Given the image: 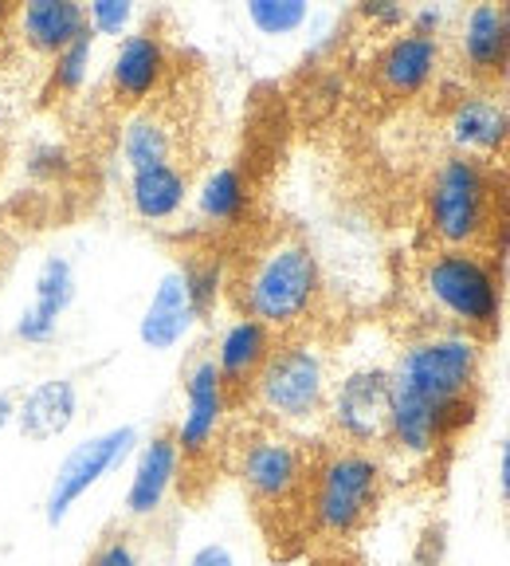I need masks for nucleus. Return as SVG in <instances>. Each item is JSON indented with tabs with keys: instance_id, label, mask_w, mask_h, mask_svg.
<instances>
[{
	"instance_id": "bb28decb",
	"label": "nucleus",
	"mask_w": 510,
	"mask_h": 566,
	"mask_svg": "<svg viewBox=\"0 0 510 566\" xmlns=\"http://www.w3.org/2000/svg\"><path fill=\"white\" fill-rule=\"evenodd\" d=\"M138 17L134 0H91L87 4V32L95 40H123Z\"/></svg>"
},
{
	"instance_id": "5701e85b",
	"label": "nucleus",
	"mask_w": 510,
	"mask_h": 566,
	"mask_svg": "<svg viewBox=\"0 0 510 566\" xmlns=\"http://www.w3.org/2000/svg\"><path fill=\"white\" fill-rule=\"evenodd\" d=\"M118 150H123V161L130 174L134 169L173 161V126L161 115H153V111H138V115L126 118Z\"/></svg>"
},
{
	"instance_id": "9b49d317",
	"label": "nucleus",
	"mask_w": 510,
	"mask_h": 566,
	"mask_svg": "<svg viewBox=\"0 0 510 566\" xmlns=\"http://www.w3.org/2000/svg\"><path fill=\"white\" fill-rule=\"evenodd\" d=\"M459 60L479 91H495L510 75V4H471L459 24Z\"/></svg>"
},
{
	"instance_id": "f03ea898",
	"label": "nucleus",
	"mask_w": 510,
	"mask_h": 566,
	"mask_svg": "<svg viewBox=\"0 0 510 566\" xmlns=\"http://www.w3.org/2000/svg\"><path fill=\"white\" fill-rule=\"evenodd\" d=\"M315 457V444L275 424H259L232 444V472L272 543L310 535L307 495Z\"/></svg>"
},
{
	"instance_id": "aec40b11",
	"label": "nucleus",
	"mask_w": 510,
	"mask_h": 566,
	"mask_svg": "<svg viewBox=\"0 0 510 566\" xmlns=\"http://www.w3.org/2000/svg\"><path fill=\"white\" fill-rule=\"evenodd\" d=\"M79 417V386L75 378H44L28 386L17 401V433L24 441H55Z\"/></svg>"
},
{
	"instance_id": "473e14b6",
	"label": "nucleus",
	"mask_w": 510,
	"mask_h": 566,
	"mask_svg": "<svg viewBox=\"0 0 510 566\" xmlns=\"http://www.w3.org/2000/svg\"><path fill=\"white\" fill-rule=\"evenodd\" d=\"M12 421H17V398L0 389V433H4V429H9Z\"/></svg>"
},
{
	"instance_id": "2eb2a0df",
	"label": "nucleus",
	"mask_w": 510,
	"mask_h": 566,
	"mask_svg": "<svg viewBox=\"0 0 510 566\" xmlns=\"http://www.w3.org/2000/svg\"><path fill=\"white\" fill-rule=\"evenodd\" d=\"M181 484V449H177L173 429H158L141 444L138 464H134L130 488H126V520L146 523L166 507L169 492Z\"/></svg>"
},
{
	"instance_id": "f3484780",
	"label": "nucleus",
	"mask_w": 510,
	"mask_h": 566,
	"mask_svg": "<svg viewBox=\"0 0 510 566\" xmlns=\"http://www.w3.org/2000/svg\"><path fill=\"white\" fill-rule=\"evenodd\" d=\"M275 346H279V335L244 315H236L229 327L221 331L216 350H212V363L221 370V381H224V389H229L232 406L247 401V389H252L255 374L264 370V363L272 358Z\"/></svg>"
},
{
	"instance_id": "0eeeda50",
	"label": "nucleus",
	"mask_w": 510,
	"mask_h": 566,
	"mask_svg": "<svg viewBox=\"0 0 510 566\" xmlns=\"http://www.w3.org/2000/svg\"><path fill=\"white\" fill-rule=\"evenodd\" d=\"M393 386L408 389L432 406H456V401L479 398V374H484V343L464 331H432L413 338L396 354Z\"/></svg>"
},
{
	"instance_id": "7ed1b4c3",
	"label": "nucleus",
	"mask_w": 510,
	"mask_h": 566,
	"mask_svg": "<svg viewBox=\"0 0 510 566\" xmlns=\"http://www.w3.org/2000/svg\"><path fill=\"white\" fill-rule=\"evenodd\" d=\"M229 295L244 318H255L279 338H290L322 300V268L315 248L295 232L267 240L236 275H229Z\"/></svg>"
},
{
	"instance_id": "20e7f679",
	"label": "nucleus",
	"mask_w": 510,
	"mask_h": 566,
	"mask_svg": "<svg viewBox=\"0 0 510 566\" xmlns=\"http://www.w3.org/2000/svg\"><path fill=\"white\" fill-rule=\"evenodd\" d=\"M389 492L385 460L370 449L350 444H322L310 472L307 523L310 535L326 543L358 539L381 512Z\"/></svg>"
},
{
	"instance_id": "1a4fd4ad",
	"label": "nucleus",
	"mask_w": 510,
	"mask_h": 566,
	"mask_svg": "<svg viewBox=\"0 0 510 566\" xmlns=\"http://www.w3.org/2000/svg\"><path fill=\"white\" fill-rule=\"evenodd\" d=\"M134 452H138V429L134 424H115V429H106V433H95L75 444L60 460V469H55L52 484H47V500H44L47 527H63V520L79 507L83 495L103 484L110 472L123 469Z\"/></svg>"
},
{
	"instance_id": "ddd939ff",
	"label": "nucleus",
	"mask_w": 510,
	"mask_h": 566,
	"mask_svg": "<svg viewBox=\"0 0 510 566\" xmlns=\"http://www.w3.org/2000/svg\"><path fill=\"white\" fill-rule=\"evenodd\" d=\"M169 75V48L158 28H138L123 35L115 48V60L106 71V87L118 106H141L161 91Z\"/></svg>"
},
{
	"instance_id": "423d86ee",
	"label": "nucleus",
	"mask_w": 510,
	"mask_h": 566,
	"mask_svg": "<svg viewBox=\"0 0 510 566\" xmlns=\"http://www.w3.org/2000/svg\"><path fill=\"white\" fill-rule=\"evenodd\" d=\"M247 401L264 417V424L287 429V433L326 417V401H330L326 354L307 338H279L264 370L255 374Z\"/></svg>"
},
{
	"instance_id": "39448f33",
	"label": "nucleus",
	"mask_w": 510,
	"mask_h": 566,
	"mask_svg": "<svg viewBox=\"0 0 510 566\" xmlns=\"http://www.w3.org/2000/svg\"><path fill=\"white\" fill-rule=\"evenodd\" d=\"M421 292L428 303L471 338H491L502 323V272L484 252L436 248L421 268Z\"/></svg>"
},
{
	"instance_id": "9d476101",
	"label": "nucleus",
	"mask_w": 510,
	"mask_h": 566,
	"mask_svg": "<svg viewBox=\"0 0 510 566\" xmlns=\"http://www.w3.org/2000/svg\"><path fill=\"white\" fill-rule=\"evenodd\" d=\"M229 409L232 398L221 381V370L212 363V354H196L185 370V413L173 424L177 449H181V476L196 472L216 457Z\"/></svg>"
},
{
	"instance_id": "dca6fc26",
	"label": "nucleus",
	"mask_w": 510,
	"mask_h": 566,
	"mask_svg": "<svg viewBox=\"0 0 510 566\" xmlns=\"http://www.w3.org/2000/svg\"><path fill=\"white\" fill-rule=\"evenodd\" d=\"M440 71V40L416 32H393L373 55V80L389 98H413Z\"/></svg>"
},
{
	"instance_id": "a211bd4d",
	"label": "nucleus",
	"mask_w": 510,
	"mask_h": 566,
	"mask_svg": "<svg viewBox=\"0 0 510 566\" xmlns=\"http://www.w3.org/2000/svg\"><path fill=\"white\" fill-rule=\"evenodd\" d=\"M201 323L193 307V295H189V283L181 268H169L166 275L153 287L150 303L138 318V338L146 350H177L193 335V327Z\"/></svg>"
},
{
	"instance_id": "f8f14e48",
	"label": "nucleus",
	"mask_w": 510,
	"mask_h": 566,
	"mask_svg": "<svg viewBox=\"0 0 510 566\" xmlns=\"http://www.w3.org/2000/svg\"><path fill=\"white\" fill-rule=\"evenodd\" d=\"M448 142L451 154L502 166L510 158V111L499 91H471L459 98L448 115Z\"/></svg>"
},
{
	"instance_id": "a878e982",
	"label": "nucleus",
	"mask_w": 510,
	"mask_h": 566,
	"mask_svg": "<svg viewBox=\"0 0 510 566\" xmlns=\"http://www.w3.org/2000/svg\"><path fill=\"white\" fill-rule=\"evenodd\" d=\"M181 272H185L196 315L209 318L212 311H216V303H221V295L229 292V272H224V264L212 256H196V260H189V264H181Z\"/></svg>"
},
{
	"instance_id": "4468645a",
	"label": "nucleus",
	"mask_w": 510,
	"mask_h": 566,
	"mask_svg": "<svg viewBox=\"0 0 510 566\" xmlns=\"http://www.w3.org/2000/svg\"><path fill=\"white\" fill-rule=\"evenodd\" d=\"M79 295V275H75V264L67 256H44L40 268H35V283H32V303L17 315L12 323V335L24 346H47L55 335H60L63 315L71 311Z\"/></svg>"
},
{
	"instance_id": "b1692460",
	"label": "nucleus",
	"mask_w": 510,
	"mask_h": 566,
	"mask_svg": "<svg viewBox=\"0 0 510 566\" xmlns=\"http://www.w3.org/2000/svg\"><path fill=\"white\" fill-rule=\"evenodd\" d=\"M244 17L259 35L279 40V35H295L299 28H307L310 4L307 0H247Z\"/></svg>"
},
{
	"instance_id": "6ab92c4d",
	"label": "nucleus",
	"mask_w": 510,
	"mask_h": 566,
	"mask_svg": "<svg viewBox=\"0 0 510 566\" xmlns=\"http://www.w3.org/2000/svg\"><path fill=\"white\" fill-rule=\"evenodd\" d=\"M12 24H17L20 44L28 52L55 60L87 32V4H79V0H24L12 12Z\"/></svg>"
},
{
	"instance_id": "72a5a7b5",
	"label": "nucleus",
	"mask_w": 510,
	"mask_h": 566,
	"mask_svg": "<svg viewBox=\"0 0 510 566\" xmlns=\"http://www.w3.org/2000/svg\"><path fill=\"white\" fill-rule=\"evenodd\" d=\"M9 20H12V9H9V4H4V0H0V28L9 24Z\"/></svg>"
},
{
	"instance_id": "7c9ffc66",
	"label": "nucleus",
	"mask_w": 510,
	"mask_h": 566,
	"mask_svg": "<svg viewBox=\"0 0 510 566\" xmlns=\"http://www.w3.org/2000/svg\"><path fill=\"white\" fill-rule=\"evenodd\" d=\"M189 566H236V555L224 543H204L201 551H193Z\"/></svg>"
},
{
	"instance_id": "f257e3e1",
	"label": "nucleus",
	"mask_w": 510,
	"mask_h": 566,
	"mask_svg": "<svg viewBox=\"0 0 510 566\" xmlns=\"http://www.w3.org/2000/svg\"><path fill=\"white\" fill-rule=\"evenodd\" d=\"M424 217L440 248H467L495 260L510 237V181L502 166L444 154L424 189Z\"/></svg>"
},
{
	"instance_id": "6e6552de",
	"label": "nucleus",
	"mask_w": 510,
	"mask_h": 566,
	"mask_svg": "<svg viewBox=\"0 0 510 566\" xmlns=\"http://www.w3.org/2000/svg\"><path fill=\"white\" fill-rule=\"evenodd\" d=\"M389 409H393V374L389 366H358L330 386L326 421L338 444L350 449H385Z\"/></svg>"
},
{
	"instance_id": "4be33fe9",
	"label": "nucleus",
	"mask_w": 510,
	"mask_h": 566,
	"mask_svg": "<svg viewBox=\"0 0 510 566\" xmlns=\"http://www.w3.org/2000/svg\"><path fill=\"white\" fill-rule=\"evenodd\" d=\"M193 205H196V217H201L209 229H236L247 217V209H252L247 174L240 166L209 169V177L196 186Z\"/></svg>"
},
{
	"instance_id": "412c9836",
	"label": "nucleus",
	"mask_w": 510,
	"mask_h": 566,
	"mask_svg": "<svg viewBox=\"0 0 510 566\" xmlns=\"http://www.w3.org/2000/svg\"><path fill=\"white\" fill-rule=\"evenodd\" d=\"M189 174L177 161H161V166L134 169L126 181V201H130L134 217L150 224L173 221L177 212L189 205Z\"/></svg>"
},
{
	"instance_id": "cd10ccee",
	"label": "nucleus",
	"mask_w": 510,
	"mask_h": 566,
	"mask_svg": "<svg viewBox=\"0 0 510 566\" xmlns=\"http://www.w3.org/2000/svg\"><path fill=\"white\" fill-rule=\"evenodd\" d=\"M83 566H141L138 535H134L130 527H110L103 539L91 547Z\"/></svg>"
},
{
	"instance_id": "c85d7f7f",
	"label": "nucleus",
	"mask_w": 510,
	"mask_h": 566,
	"mask_svg": "<svg viewBox=\"0 0 510 566\" xmlns=\"http://www.w3.org/2000/svg\"><path fill=\"white\" fill-rule=\"evenodd\" d=\"M358 17L373 28H385V32H405L408 28V9L396 0H365V4H358Z\"/></svg>"
},
{
	"instance_id": "393cba45",
	"label": "nucleus",
	"mask_w": 510,
	"mask_h": 566,
	"mask_svg": "<svg viewBox=\"0 0 510 566\" xmlns=\"http://www.w3.org/2000/svg\"><path fill=\"white\" fill-rule=\"evenodd\" d=\"M91 63H95V35L83 32L67 52H60L47 67V83L55 95H79L91 80Z\"/></svg>"
},
{
	"instance_id": "2f4dec72",
	"label": "nucleus",
	"mask_w": 510,
	"mask_h": 566,
	"mask_svg": "<svg viewBox=\"0 0 510 566\" xmlns=\"http://www.w3.org/2000/svg\"><path fill=\"white\" fill-rule=\"evenodd\" d=\"M499 495H502V504L510 507V433L502 437V444H499Z\"/></svg>"
},
{
	"instance_id": "c756f323",
	"label": "nucleus",
	"mask_w": 510,
	"mask_h": 566,
	"mask_svg": "<svg viewBox=\"0 0 510 566\" xmlns=\"http://www.w3.org/2000/svg\"><path fill=\"white\" fill-rule=\"evenodd\" d=\"M448 20V12L440 4H421V9H408V32L428 35V40H440V28Z\"/></svg>"
}]
</instances>
